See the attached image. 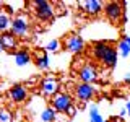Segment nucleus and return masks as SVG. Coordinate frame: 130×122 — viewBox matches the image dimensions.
<instances>
[{
  "label": "nucleus",
  "mask_w": 130,
  "mask_h": 122,
  "mask_svg": "<svg viewBox=\"0 0 130 122\" xmlns=\"http://www.w3.org/2000/svg\"><path fill=\"white\" fill-rule=\"evenodd\" d=\"M10 33H13L18 39H28L31 36V23H29V20H28V16L24 13L13 18Z\"/></svg>",
  "instance_id": "1"
},
{
  "label": "nucleus",
  "mask_w": 130,
  "mask_h": 122,
  "mask_svg": "<svg viewBox=\"0 0 130 122\" xmlns=\"http://www.w3.org/2000/svg\"><path fill=\"white\" fill-rule=\"evenodd\" d=\"M32 11H34L36 18L42 20V21H51L55 18V8L52 3L46 2V0H32Z\"/></svg>",
  "instance_id": "2"
},
{
  "label": "nucleus",
  "mask_w": 130,
  "mask_h": 122,
  "mask_svg": "<svg viewBox=\"0 0 130 122\" xmlns=\"http://www.w3.org/2000/svg\"><path fill=\"white\" fill-rule=\"evenodd\" d=\"M41 93L44 96H51L54 98L57 93H59V88H60V83H59V78L55 75H47L41 80Z\"/></svg>",
  "instance_id": "3"
},
{
  "label": "nucleus",
  "mask_w": 130,
  "mask_h": 122,
  "mask_svg": "<svg viewBox=\"0 0 130 122\" xmlns=\"http://www.w3.org/2000/svg\"><path fill=\"white\" fill-rule=\"evenodd\" d=\"M125 5V2H107L104 5V13L107 16L109 21L112 23H119L122 15H124V10H122V7Z\"/></svg>",
  "instance_id": "4"
},
{
  "label": "nucleus",
  "mask_w": 130,
  "mask_h": 122,
  "mask_svg": "<svg viewBox=\"0 0 130 122\" xmlns=\"http://www.w3.org/2000/svg\"><path fill=\"white\" fill-rule=\"evenodd\" d=\"M63 46L68 52H72V54H80L85 49V42L78 34H68V36L63 38Z\"/></svg>",
  "instance_id": "5"
},
{
  "label": "nucleus",
  "mask_w": 130,
  "mask_h": 122,
  "mask_svg": "<svg viewBox=\"0 0 130 122\" xmlns=\"http://www.w3.org/2000/svg\"><path fill=\"white\" fill-rule=\"evenodd\" d=\"M72 103V96L68 93H57V95L52 98V108L55 109L57 112H67V109L70 108Z\"/></svg>",
  "instance_id": "6"
},
{
  "label": "nucleus",
  "mask_w": 130,
  "mask_h": 122,
  "mask_svg": "<svg viewBox=\"0 0 130 122\" xmlns=\"http://www.w3.org/2000/svg\"><path fill=\"white\" fill-rule=\"evenodd\" d=\"M78 78L81 80V83H89L91 85L93 81L98 78V70L93 64H83L78 70Z\"/></svg>",
  "instance_id": "7"
},
{
  "label": "nucleus",
  "mask_w": 130,
  "mask_h": 122,
  "mask_svg": "<svg viewBox=\"0 0 130 122\" xmlns=\"http://www.w3.org/2000/svg\"><path fill=\"white\" fill-rule=\"evenodd\" d=\"M94 93H96V88L89 83H76V86H75V95L81 103L89 101L94 96Z\"/></svg>",
  "instance_id": "8"
},
{
  "label": "nucleus",
  "mask_w": 130,
  "mask_h": 122,
  "mask_svg": "<svg viewBox=\"0 0 130 122\" xmlns=\"http://www.w3.org/2000/svg\"><path fill=\"white\" fill-rule=\"evenodd\" d=\"M80 7H81V10H83L86 15H89V16H98L101 11L104 10L103 2H99V0H86V2H80Z\"/></svg>",
  "instance_id": "9"
},
{
  "label": "nucleus",
  "mask_w": 130,
  "mask_h": 122,
  "mask_svg": "<svg viewBox=\"0 0 130 122\" xmlns=\"http://www.w3.org/2000/svg\"><path fill=\"white\" fill-rule=\"evenodd\" d=\"M8 98H10L13 103H23L28 98V88L23 85H15L8 89Z\"/></svg>",
  "instance_id": "10"
},
{
  "label": "nucleus",
  "mask_w": 130,
  "mask_h": 122,
  "mask_svg": "<svg viewBox=\"0 0 130 122\" xmlns=\"http://www.w3.org/2000/svg\"><path fill=\"white\" fill-rule=\"evenodd\" d=\"M0 41H2L3 47L8 49V51H15V49L18 47V38H16L13 33H10V31L0 34Z\"/></svg>",
  "instance_id": "11"
},
{
  "label": "nucleus",
  "mask_w": 130,
  "mask_h": 122,
  "mask_svg": "<svg viewBox=\"0 0 130 122\" xmlns=\"http://www.w3.org/2000/svg\"><path fill=\"white\" fill-rule=\"evenodd\" d=\"M109 47H111V44H109V42H104V41H98V42H94V44H93V49H91L93 57H94L96 60H99V62H101Z\"/></svg>",
  "instance_id": "12"
},
{
  "label": "nucleus",
  "mask_w": 130,
  "mask_h": 122,
  "mask_svg": "<svg viewBox=\"0 0 130 122\" xmlns=\"http://www.w3.org/2000/svg\"><path fill=\"white\" fill-rule=\"evenodd\" d=\"M117 54L119 52L116 51V47H109L107 49V52L104 54V57H103V60L101 62L104 64V67H107V68H112V67H116V64H117Z\"/></svg>",
  "instance_id": "13"
},
{
  "label": "nucleus",
  "mask_w": 130,
  "mask_h": 122,
  "mask_svg": "<svg viewBox=\"0 0 130 122\" xmlns=\"http://www.w3.org/2000/svg\"><path fill=\"white\" fill-rule=\"evenodd\" d=\"M34 62L39 67V70H47L49 68V59L44 51H36L34 52Z\"/></svg>",
  "instance_id": "14"
},
{
  "label": "nucleus",
  "mask_w": 130,
  "mask_h": 122,
  "mask_svg": "<svg viewBox=\"0 0 130 122\" xmlns=\"http://www.w3.org/2000/svg\"><path fill=\"white\" fill-rule=\"evenodd\" d=\"M11 16H10V13L8 11H5V10H0V33H7L8 29L11 28Z\"/></svg>",
  "instance_id": "15"
},
{
  "label": "nucleus",
  "mask_w": 130,
  "mask_h": 122,
  "mask_svg": "<svg viewBox=\"0 0 130 122\" xmlns=\"http://www.w3.org/2000/svg\"><path fill=\"white\" fill-rule=\"evenodd\" d=\"M31 62V54L28 51H16L15 52V64L18 67H24Z\"/></svg>",
  "instance_id": "16"
},
{
  "label": "nucleus",
  "mask_w": 130,
  "mask_h": 122,
  "mask_svg": "<svg viewBox=\"0 0 130 122\" xmlns=\"http://www.w3.org/2000/svg\"><path fill=\"white\" fill-rule=\"evenodd\" d=\"M55 109L54 108H46L42 111V114H41V119H42V122H54L55 120Z\"/></svg>",
  "instance_id": "17"
},
{
  "label": "nucleus",
  "mask_w": 130,
  "mask_h": 122,
  "mask_svg": "<svg viewBox=\"0 0 130 122\" xmlns=\"http://www.w3.org/2000/svg\"><path fill=\"white\" fill-rule=\"evenodd\" d=\"M117 52H119L120 57H128V55H130V46L125 42L124 39H122L120 42L117 44Z\"/></svg>",
  "instance_id": "18"
},
{
  "label": "nucleus",
  "mask_w": 130,
  "mask_h": 122,
  "mask_svg": "<svg viewBox=\"0 0 130 122\" xmlns=\"http://www.w3.org/2000/svg\"><path fill=\"white\" fill-rule=\"evenodd\" d=\"M89 122H103V117H101L99 111H98L96 104H93L91 109H89Z\"/></svg>",
  "instance_id": "19"
},
{
  "label": "nucleus",
  "mask_w": 130,
  "mask_h": 122,
  "mask_svg": "<svg viewBox=\"0 0 130 122\" xmlns=\"http://www.w3.org/2000/svg\"><path fill=\"white\" fill-rule=\"evenodd\" d=\"M44 49L49 51V52H57L60 49V42L57 39H52V41H49V42L46 44V47H44Z\"/></svg>",
  "instance_id": "20"
},
{
  "label": "nucleus",
  "mask_w": 130,
  "mask_h": 122,
  "mask_svg": "<svg viewBox=\"0 0 130 122\" xmlns=\"http://www.w3.org/2000/svg\"><path fill=\"white\" fill-rule=\"evenodd\" d=\"M0 122H11V114L7 109H0Z\"/></svg>",
  "instance_id": "21"
},
{
  "label": "nucleus",
  "mask_w": 130,
  "mask_h": 122,
  "mask_svg": "<svg viewBox=\"0 0 130 122\" xmlns=\"http://www.w3.org/2000/svg\"><path fill=\"white\" fill-rule=\"evenodd\" d=\"M65 114H67V116H68V117H73V116H75V114H76V108H75V106H73V104H72V106H70V108H68V109H67V112H65Z\"/></svg>",
  "instance_id": "22"
},
{
  "label": "nucleus",
  "mask_w": 130,
  "mask_h": 122,
  "mask_svg": "<svg viewBox=\"0 0 130 122\" xmlns=\"http://www.w3.org/2000/svg\"><path fill=\"white\" fill-rule=\"evenodd\" d=\"M125 111H127V114H128V116H130V101H128L127 104H125Z\"/></svg>",
  "instance_id": "23"
},
{
  "label": "nucleus",
  "mask_w": 130,
  "mask_h": 122,
  "mask_svg": "<svg viewBox=\"0 0 130 122\" xmlns=\"http://www.w3.org/2000/svg\"><path fill=\"white\" fill-rule=\"evenodd\" d=\"M120 117H124V116H127V111H125V108L124 109H120V114H119Z\"/></svg>",
  "instance_id": "24"
},
{
  "label": "nucleus",
  "mask_w": 130,
  "mask_h": 122,
  "mask_svg": "<svg viewBox=\"0 0 130 122\" xmlns=\"http://www.w3.org/2000/svg\"><path fill=\"white\" fill-rule=\"evenodd\" d=\"M124 41H125V42H127L128 46H130V36H125V38H124Z\"/></svg>",
  "instance_id": "25"
},
{
  "label": "nucleus",
  "mask_w": 130,
  "mask_h": 122,
  "mask_svg": "<svg viewBox=\"0 0 130 122\" xmlns=\"http://www.w3.org/2000/svg\"><path fill=\"white\" fill-rule=\"evenodd\" d=\"M5 51V47H3V44H2V41H0V52H3Z\"/></svg>",
  "instance_id": "26"
},
{
  "label": "nucleus",
  "mask_w": 130,
  "mask_h": 122,
  "mask_svg": "<svg viewBox=\"0 0 130 122\" xmlns=\"http://www.w3.org/2000/svg\"><path fill=\"white\" fill-rule=\"evenodd\" d=\"M2 7H3V2H0V10H2Z\"/></svg>",
  "instance_id": "27"
},
{
  "label": "nucleus",
  "mask_w": 130,
  "mask_h": 122,
  "mask_svg": "<svg viewBox=\"0 0 130 122\" xmlns=\"http://www.w3.org/2000/svg\"><path fill=\"white\" fill-rule=\"evenodd\" d=\"M103 122H107V120H103Z\"/></svg>",
  "instance_id": "28"
}]
</instances>
